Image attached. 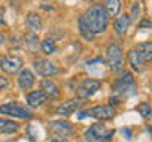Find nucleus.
I'll list each match as a JSON object with an SVG mask.
<instances>
[{
	"mask_svg": "<svg viewBox=\"0 0 152 142\" xmlns=\"http://www.w3.org/2000/svg\"><path fill=\"white\" fill-rule=\"evenodd\" d=\"M136 111L140 112V115L142 118H146V120H151L152 118V107L149 103H141L140 106L136 107Z\"/></svg>",
	"mask_w": 152,
	"mask_h": 142,
	"instance_id": "nucleus-23",
	"label": "nucleus"
},
{
	"mask_svg": "<svg viewBox=\"0 0 152 142\" xmlns=\"http://www.w3.org/2000/svg\"><path fill=\"white\" fill-rule=\"evenodd\" d=\"M114 136V130H108L102 122L90 125L84 133V139L87 142H109Z\"/></svg>",
	"mask_w": 152,
	"mask_h": 142,
	"instance_id": "nucleus-3",
	"label": "nucleus"
},
{
	"mask_svg": "<svg viewBox=\"0 0 152 142\" xmlns=\"http://www.w3.org/2000/svg\"><path fill=\"white\" fill-rule=\"evenodd\" d=\"M48 128H49L52 133H56L57 136L66 137V136H73L75 134V126L66 120H51L49 123H48Z\"/></svg>",
	"mask_w": 152,
	"mask_h": 142,
	"instance_id": "nucleus-10",
	"label": "nucleus"
},
{
	"mask_svg": "<svg viewBox=\"0 0 152 142\" xmlns=\"http://www.w3.org/2000/svg\"><path fill=\"white\" fill-rule=\"evenodd\" d=\"M46 99H48V96L41 92V90H35V92H30L27 95V103L30 107L43 106V104L46 103Z\"/></svg>",
	"mask_w": 152,
	"mask_h": 142,
	"instance_id": "nucleus-16",
	"label": "nucleus"
},
{
	"mask_svg": "<svg viewBox=\"0 0 152 142\" xmlns=\"http://www.w3.org/2000/svg\"><path fill=\"white\" fill-rule=\"evenodd\" d=\"M130 22H132L130 14H127V13L121 14V16L116 19V22H114V28H116V33H117L119 36H122L124 33L127 32V28H128V25H130Z\"/></svg>",
	"mask_w": 152,
	"mask_h": 142,
	"instance_id": "nucleus-17",
	"label": "nucleus"
},
{
	"mask_svg": "<svg viewBox=\"0 0 152 142\" xmlns=\"http://www.w3.org/2000/svg\"><path fill=\"white\" fill-rule=\"evenodd\" d=\"M106 68H108L106 62H104L103 59H100V57L89 60L87 63H86V70L89 71V74L94 76V79L103 78V76L106 74Z\"/></svg>",
	"mask_w": 152,
	"mask_h": 142,
	"instance_id": "nucleus-11",
	"label": "nucleus"
},
{
	"mask_svg": "<svg viewBox=\"0 0 152 142\" xmlns=\"http://www.w3.org/2000/svg\"><path fill=\"white\" fill-rule=\"evenodd\" d=\"M0 114H7L10 117H18V118H24V120H30L33 117V112L21 103L0 104Z\"/></svg>",
	"mask_w": 152,
	"mask_h": 142,
	"instance_id": "nucleus-5",
	"label": "nucleus"
},
{
	"mask_svg": "<svg viewBox=\"0 0 152 142\" xmlns=\"http://www.w3.org/2000/svg\"><path fill=\"white\" fill-rule=\"evenodd\" d=\"M136 92H138V87H136V82L130 71H122L121 76L113 82V93L121 101L135 96Z\"/></svg>",
	"mask_w": 152,
	"mask_h": 142,
	"instance_id": "nucleus-2",
	"label": "nucleus"
},
{
	"mask_svg": "<svg viewBox=\"0 0 152 142\" xmlns=\"http://www.w3.org/2000/svg\"><path fill=\"white\" fill-rule=\"evenodd\" d=\"M79 106H81L79 99H68V101L59 104V106H57V109H56V112H57V115L68 117V115H71L73 112L78 111Z\"/></svg>",
	"mask_w": 152,
	"mask_h": 142,
	"instance_id": "nucleus-14",
	"label": "nucleus"
},
{
	"mask_svg": "<svg viewBox=\"0 0 152 142\" xmlns=\"http://www.w3.org/2000/svg\"><path fill=\"white\" fill-rule=\"evenodd\" d=\"M124 136L130 137V131H128V128H124Z\"/></svg>",
	"mask_w": 152,
	"mask_h": 142,
	"instance_id": "nucleus-30",
	"label": "nucleus"
},
{
	"mask_svg": "<svg viewBox=\"0 0 152 142\" xmlns=\"http://www.w3.org/2000/svg\"><path fill=\"white\" fill-rule=\"evenodd\" d=\"M3 41H5V36L2 35V33H0V44H2V43H3Z\"/></svg>",
	"mask_w": 152,
	"mask_h": 142,
	"instance_id": "nucleus-31",
	"label": "nucleus"
},
{
	"mask_svg": "<svg viewBox=\"0 0 152 142\" xmlns=\"http://www.w3.org/2000/svg\"><path fill=\"white\" fill-rule=\"evenodd\" d=\"M0 24H5V9L0 8Z\"/></svg>",
	"mask_w": 152,
	"mask_h": 142,
	"instance_id": "nucleus-29",
	"label": "nucleus"
},
{
	"mask_svg": "<svg viewBox=\"0 0 152 142\" xmlns=\"http://www.w3.org/2000/svg\"><path fill=\"white\" fill-rule=\"evenodd\" d=\"M100 87H102L100 79H84L76 88V96H78V99H87L97 93Z\"/></svg>",
	"mask_w": 152,
	"mask_h": 142,
	"instance_id": "nucleus-7",
	"label": "nucleus"
},
{
	"mask_svg": "<svg viewBox=\"0 0 152 142\" xmlns=\"http://www.w3.org/2000/svg\"><path fill=\"white\" fill-rule=\"evenodd\" d=\"M41 92L48 96V99H56L60 96V90L56 85V82H52L51 79H43L41 80Z\"/></svg>",
	"mask_w": 152,
	"mask_h": 142,
	"instance_id": "nucleus-15",
	"label": "nucleus"
},
{
	"mask_svg": "<svg viewBox=\"0 0 152 142\" xmlns=\"http://www.w3.org/2000/svg\"><path fill=\"white\" fill-rule=\"evenodd\" d=\"M10 85V79H7L5 76H0V90L2 88H7Z\"/></svg>",
	"mask_w": 152,
	"mask_h": 142,
	"instance_id": "nucleus-27",
	"label": "nucleus"
},
{
	"mask_svg": "<svg viewBox=\"0 0 152 142\" xmlns=\"http://www.w3.org/2000/svg\"><path fill=\"white\" fill-rule=\"evenodd\" d=\"M138 27L140 28H152V22L147 21V19H141L140 24H138Z\"/></svg>",
	"mask_w": 152,
	"mask_h": 142,
	"instance_id": "nucleus-25",
	"label": "nucleus"
},
{
	"mask_svg": "<svg viewBox=\"0 0 152 142\" xmlns=\"http://www.w3.org/2000/svg\"><path fill=\"white\" fill-rule=\"evenodd\" d=\"M104 9H106L108 16H117L121 11V0H106Z\"/></svg>",
	"mask_w": 152,
	"mask_h": 142,
	"instance_id": "nucleus-21",
	"label": "nucleus"
},
{
	"mask_svg": "<svg viewBox=\"0 0 152 142\" xmlns=\"http://www.w3.org/2000/svg\"><path fill=\"white\" fill-rule=\"evenodd\" d=\"M46 2H51V0H46Z\"/></svg>",
	"mask_w": 152,
	"mask_h": 142,
	"instance_id": "nucleus-32",
	"label": "nucleus"
},
{
	"mask_svg": "<svg viewBox=\"0 0 152 142\" xmlns=\"http://www.w3.org/2000/svg\"><path fill=\"white\" fill-rule=\"evenodd\" d=\"M78 25H79V33H81V35H83V36L86 38V40H89V41L92 40V38H94V35L89 32V28L86 27L83 22H79V21H78Z\"/></svg>",
	"mask_w": 152,
	"mask_h": 142,
	"instance_id": "nucleus-24",
	"label": "nucleus"
},
{
	"mask_svg": "<svg viewBox=\"0 0 152 142\" xmlns=\"http://www.w3.org/2000/svg\"><path fill=\"white\" fill-rule=\"evenodd\" d=\"M79 22H83L86 27L89 28V32L92 35H98L103 33L108 28V22H109V16L104 9V5L97 3L92 5L83 16L79 17Z\"/></svg>",
	"mask_w": 152,
	"mask_h": 142,
	"instance_id": "nucleus-1",
	"label": "nucleus"
},
{
	"mask_svg": "<svg viewBox=\"0 0 152 142\" xmlns=\"http://www.w3.org/2000/svg\"><path fill=\"white\" fill-rule=\"evenodd\" d=\"M33 70H35V73L38 76H43V78H54L59 73L57 66L46 59H35L33 60Z\"/></svg>",
	"mask_w": 152,
	"mask_h": 142,
	"instance_id": "nucleus-9",
	"label": "nucleus"
},
{
	"mask_svg": "<svg viewBox=\"0 0 152 142\" xmlns=\"http://www.w3.org/2000/svg\"><path fill=\"white\" fill-rule=\"evenodd\" d=\"M35 84V74L30 70H21L18 76V85L21 90H30Z\"/></svg>",
	"mask_w": 152,
	"mask_h": 142,
	"instance_id": "nucleus-13",
	"label": "nucleus"
},
{
	"mask_svg": "<svg viewBox=\"0 0 152 142\" xmlns=\"http://www.w3.org/2000/svg\"><path fill=\"white\" fill-rule=\"evenodd\" d=\"M27 25L30 27L33 32H40L41 30V25H43L41 17L38 16L37 13H28L27 14Z\"/></svg>",
	"mask_w": 152,
	"mask_h": 142,
	"instance_id": "nucleus-20",
	"label": "nucleus"
},
{
	"mask_svg": "<svg viewBox=\"0 0 152 142\" xmlns=\"http://www.w3.org/2000/svg\"><path fill=\"white\" fill-rule=\"evenodd\" d=\"M116 115V109L111 104H103V106H94L90 109H86V111H81L78 114V118H86V117H92L97 118V120H109Z\"/></svg>",
	"mask_w": 152,
	"mask_h": 142,
	"instance_id": "nucleus-4",
	"label": "nucleus"
},
{
	"mask_svg": "<svg viewBox=\"0 0 152 142\" xmlns=\"http://www.w3.org/2000/svg\"><path fill=\"white\" fill-rule=\"evenodd\" d=\"M106 62L113 71H124V52L119 44H109L106 49Z\"/></svg>",
	"mask_w": 152,
	"mask_h": 142,
	"instance_id": "nucleus-6",
	"label": "nucleus"
},
{
	"mask_svg": "<svg viewBox=\"0 0 152 142\" xmlns=\"http://www.w3.org/2000/svg\"><path fill=\"white\" fill-rule=\"evenodd\" d=\"M19 125L18 122L8 120V118H0V133H7V134H13V133L19 131Z\"/></svg>",
	"mask_w": 152,
	"mask_h": 142,
	"instance_id": "nucleus-18",
	"label": "nucleus"
},
{
	"mask_svg": "<svg viewBox=\"0 0 152 142\" xmlns=\"http://www.w3.org/2000/svg\"><path fill=\"white\" fill-rule=\"evenodd\" d=\"M48 142H66V139L64 136H52V137H49V139H48Z\"/></svg>",
	"mask_w": 152,
	"mask_h": 142,
	"instance_id": "nucleus-28",
	"label": "nucleus"
},
{
	"mask_svg": "<svg viewBox=\"0 0 152 142\" xmlns=\"http://www.w3.org/2000/svg\"><path fill=\"white\" fill-rule=\"evenodd\" d=\"M138 11H140V5H138V3H135V5H133V8H132L130 19H136V17H138Z\"/></svg>",
	"mask_w": 152,
	"mask_h": 142,
	"instance_id": "nucleus-26",
	"label": "nucleus"
},
{
	"mask_svg": "<svg viewBox=\"0 0 152 142\" xmlns=\"http://www.w3.org/2000/svg\"><path fill=\"white\" fill-rule=\"evenodd\" d=\"M136 51L141 54L144 62H152V41H144L136 46Z\"/></svg>",
	"mask_w": 152,
	"mask_h": 142,
	"instance_id": "nucleus-19",
	"label": "nucleus"
},
{
	"mask_svg": "<svg viewBox=\"0 0 152 142\" xmlns=\"http://www.w3.org/2000/svg\"><path fill=\"white\" fill-rule=\"evenodd\" d=\"M40 49H41L43 54H54L57 47H56V43H54V40H52V38H46V40L41 41Z\"/></svg>",
	"mask_w": 152,
	"mask_h": 142,
	"instance_id": "nucleus-22",
	"label": "nucleus"
},
{
	"mask_svg": "<svg viewBox=\"0 0 152 142\" xmlns=\"http://www.w3.org/2000/svg\"><path fill=\"white\" fill-rule=\"evenodd\" d=\"M127 57H128V65H130V68L135 71V73H142V71L146 70V62L136 49H132L127 54Z\"/></svg>",
	"mask_w": 152,
	"mask_h": 142,
	"instance_id": "nucleus-12",
	"label": "nucleus"
},
{
	"mask_svg": "<svg viewBox=\"0 0 152 142\" xmlns=\"http://www.w3.org/2000/svg\"><path fill=\"white\" fill-rule=\"evenodd\" d=\"M24 60L19 55H3L0 59V68L7 74H16L22 70Z\"/></svg>",
	"mask_w": 152,
	"mask_h": 142,
	"instance_id": "nucleus-8",
	"label": "nucleus"
}]
</instances>
